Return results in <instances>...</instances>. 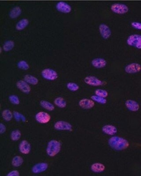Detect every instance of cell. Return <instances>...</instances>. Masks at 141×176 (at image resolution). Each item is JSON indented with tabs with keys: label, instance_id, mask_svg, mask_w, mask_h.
I'll list each match as a JSON object with an SVG mask.
<instances>
[{
	"label": "cell",
	"instance_id": "cell-1",
	"mask_svg": "<svg viewBox=\"0 0 141 176\" xmlns=\"http://www.w3.org/2000/svg\"><path fill=\"white\" fill-rule=\"evenodd\" d=\"M108 143L111 148L116 150H123L127 149L129 143L125 139L118 137H113L109 139Z\"/></svg>",
	"mask_w": 141,
	"mask_h": 176
},
{
	"label": "cell",
	"instance_id": "cell-2",
	"mask_svg": "<svg viewBox=\"0 0 141 176\" xmlns=\"http://www.w3.org/2000/svg\"><path fill=\"white\" fill-rule=\"evenodd\" d=\"M61 149L60 143L58 141L53 140L49 142L46 149V152L50 157H53L60 152Z\"/></svg>",
	"mask_w": 141,
	"mask_h": 176
},
{
	"label": "cell",
	"instance_id": "cell-3",
	"mask_svg": "<svg viewBox=\"0 0 141 176\" xmlns=\"http://www.w3.org/2000/svg\"><path fill=\"white\" fill-rule=\"evenodd\" d=\"M127 44L130 46H133L141 50V35H132L127 39Z\"/></svg>",
	"mask_w": 141,
	"mask_h": 176
},
{
	"label": "cell",
	"instance_id": "cell-4",
	"mask_svg": "<svg viewBox=\"0 0 141 176\" xmlns=\"http://www.w3.org/2000/svg\"><path fill=\"white\" fill-rule=\"evenodd\" d=\"M111 9L115 13L117 14H124L128 11V7L123 4L116 3L112 4Z\"/></svg>",
	"mask_w": 141,
	"mask_h": 176
},
{
	"label": "cell",
	"instance_id": "cell-5",
	"mask_svg": "<svg viewBox=\"0 0 141 176\" xmlns=\"http://www.w3.org/2000/svg\"><path fill=\"white\" fill-rule=\"evenodd\" d=\"M42 75L45 79L48 80H54L58 77V74L55 70L46 68L42 71Z\"/></svg>",
	"mask_w": 141,
	"mask_h": 176
},
{
	"label": "cell",
	"instance_id": "cell-6",
	"mask_svg": "<svg viewBox=\"0 0 141 176\" xmlns=\"http://www.w3.org/2000/svg\"><path fill=\"white\" fill-rule=\"evenodd\" d=\"M56 8L57 11L64 13H68L71 11V7L68 4L65 2H58L56 5Z\"/></svg>",
	"mask_w": 141,
	"mask_h": 176
},
{
	"label": "cell",
	"instance_id": "cell-7",
	"mask_svg": "<svg viewBox=\"0 0 141 176\" xmlns=\"http://www.w3.org/2000/svg\"><path fill=\"white\" fill-rule=\"evenodd\" d=\"M36 120L39 123L45 124L48 123L51 119L50 115L45 112H41L38 113L35 116Z\"/></svg>",
	"mask_w": 141,
	"mask_h": 176
},
{
	"label": "cell",
	"instance_id": "cell-8",
	"mask_svg": "<svg viewBox=\"0 0 141 176\" xmlns=\"http://www.w3.org/2000/svg\"><path fill=\"white\" fill-rule=\"evenodd\" d=\"M84 81L88 85L94 86V87H98V86H102L103 84V82L102 81L98 79L97 78L92 76H89L85 78Z\"/></svg>",
	"mask_w": 141,
	"mask_h": 176
},
{
	"label": "cell",
	"instance_id": "cell-9",
	"mask_svg": "<svg viewBox=\"0 0 141 176\" xmlns=\"http://www.w3.org/2000/svg\"><path fill=\"white\" fill-rule=\"evenodd\" d=\"M54 127L56 129L60 130H69L72 131V126L70 123L65 121H58L55 124Z\"/></svg>",
	"mask_w": 141,
	"mask_h": 176
},
{
	"label": "cell",
	"instance_id": "cell-10",
	"mask_svg": "<svg viewBox=\"0 0 141 176\" xmlns=\"http://www.w3.org/2000/svg\"><path fill=\"white\" fill-rule=\"evenodd\" d=\"M141 70V66L138 63H134L128 65L125 67V70L128 74H134L138 73Z\"/></svg>",
	"mask_w": 141,
	"mask_h": 176
},
{
	"label": "cell",
	"instance_id": "cell-11",
	"mask_svg": "<svg viewBox=\"0 0 141 176\" xmlns=\"http://www.w3.org/2000/svg\"><path fill=\"white\" fill-rule=\"evenodd\" d=\"M99 32L103 38H108L111 35V31L109 27L105 24H101L99 26Z\"/></svg>",
	"mask_w": 141,
	"mask_h": 176
},
{
	"label": "cell",
	"instance_id": "cell-12",
	"mask_svg": "<svg viewBox=\"0 0 141 176\" xmlns=\"http://www.w3.org/2000/svg\"><path fill=\"white\" fill-rule=\"evenodd\" d=\"M16 86L19 89L24 93H29L31 90V88L29 85L25 81H19L16 83Z\"/></svg>",
	"mask_w": 141,
	"mask_h": 176
},
{
	"label": "cell",
	"instance_id": "cell-13",
	"mask_svg": "<svg viewBox=\"0 0 141 176\" xmlns=\"http://www.w3.org/2000/svg\"><path fill=\"white\" fill-rule=\"evenodd\" d=\"M48 167V164L45 163H41L35 165L32 168V171L35 174H39L44 172Z\"/></svg>",
	"mask_w": 141,
	"mask_h": 176
},
{
	"label": "cell",
	"instance_id": "cell-14",
	"mask_svg": "<svg viewBox=\"0 0 141 176\" xmlns=\"http://www.w3.org/2000/svg\"><path fill=\"white\" fill-rule=\"evenodd\" d=\"M19 151L24 154H28L30 151V145L26 140H23L19 144Z\"/></svg>",
	"mask_w": 141,
	"mask_h": 176
},
{
	"label": "cell",
	"instance_id": "cell-15",
	"mask_svg": "<svg viewBox=\"0 0 141 176\" xmlns=\"http://www.w3.org/2000/svg\"><path fill=\"white\" fill-rule=\"evenodd\" d=\"M93 100L90 99H84L80 101L79 105L81 107L85 109H89L92 108L94 106Z\"/></svg>",
	"mask_w": 141,
	"mask_h": 176
},
{
	"label": "cell",
	"instance_id": "cell-16",
	"mask_svg": "<svg viewBox=\"0 0 141 176\" xmlns=\"http://www.w3.org/2000/svg\"><path fill=\"white\" fill-rule=\"evenodd\" d=\"M126 107L133 112H136L139 110L140 108V105L137 102L133 100H127L125 103Z\"/></svg>",
	"mask_w": 141,
	"mask_h": 176
},
{
	"label": "cell",
	"instance_id": "cell-17",
	"mask_svg": "<svg viewBox=\"0 0 141 176\" xmlns=\"http://www.w3.org/2000/svg\"><path fill=\"white\" fill-rule=\"evenodd\" d=\"M91 64L93 66L96 68H101L106 65L107 62L105 59L102 58H96L92 61Z\"/></svg>",
	"mask_w": 141,
	"mask_h": 176
},
{
	"label": "cell",
	"instance_id": "cell-18",
	"mask_svg": "<svg viewBox=\"0 0 141 176\" xmlns=\"http://www.w3.org/2000/svg\"><path fill=\"white\" fill-rule=\"evenodd\" d=\"M102 130L106 134L109 135H114L117 131V129L114 126L109 125L104 126L102 128Z\"/></svg>",
	"mask_w": 141,
	"mask_h": 176
},
{
	"label": "cell",
	"instance_id": "cell-19",
	"mask_svg": "<svg viewBox=\"0 0 141 176\" xmlns=\"http://www.w3.org/2000/svg\"><path fill=\"white\" fill-rule=\"evenodd\" d=\"M105 166L101 163H95L92 165L91 169L92 171L95 173H101L104 171L105 169Z\"/></svg>",
	"mask_w": 141,
	"mask_h": 176
},
{
	"label": "cell",
	"instance_id": "cell-20",
	"mask_svg": "<svg viewBox=\"0 0 141 176\" xmlns=\"http://www.w3.org/2000/svg\"><path fill=\"white\" fill-rule=\"evenodd\" d=\"M22 13L21 8L19 6H16L13 8L9 13V16L12 18H16L20 15Z\"/></svg>",
	"mask_w": 141,
	"mask_h": 176
},
{
	"label": "cell",
	"instance_id": "cell-21",
	"mask_svg": "<svg viewBox=\"0 0 141 176\" xmlns=\"http://www.w3.org/2000/svg\"><path fill=\"white\" fill-rule=\"evenodd\" d=\"M29 24V21L27 18H23L19 20L16 25V29L18 30H21L25 28Z\"/></svg>",
	"mask_w": 141,
	"mask_h": 176
},
{
	"label": "cell",
	"instance_id": "cell-22",
	"mask_svg": "<svg viewBox=\"0 0 141 176\" xmlns=\"http://www.w3.org/2000/svg\"><path fill=\"white\" fill-rule=\"evenodd\" d=\"M24 80L29 84L36 85L39 82V80L35 77L30 75H27L24 77Z\"/></svg>",
	"mask_w": 141,
	"mask_h": 176
},
{
	"label": "cell",
	"instance_id": "cell-23",
	"mask_svg": "<svg viewBox=\"0 0 141 176\" xmlns=\"http://www.w3.org/2000/svg\"><path fill=\"white\" fill-rule=\"evenodd\" d=\"M23 162L24 160L21 156H16L13 158L12 165L15 167H19L22 165Z\"/></svg>",
	"mask_w": 141,
	"mask_h": 176
},
{
	"label": "cell",
	"instance_id": "cell-24",
	"mask_svg": "<svg viewBox=\"0 0 141 176\" xmlns=\"http://www.w3.org/2000/svg\"><path fill=\"white\" fill-rule=\"evenodd\" d=\"M41 105L46 110L49 111H52L54 109V106L49 102L47 101H42L40 102Z\"/></svg>",
	"mask_w": 141,
	"mask_h": 176
},
{
	"label": "cell",
	"instance_id": "cell-25",
	"mask_svg": "<svg viewBox=\"0 0 141 176\" xmlns=\"http://www.w3.org/2000/svg\"><path fill=\"white\" fill-rule=\"evenodd\" d=\"M56 105L61 108H64L66 106L67 103L66 101L62 97H57L54 101Z\"/></svg>",
	"mask_w": 141,
	"mask_h": 176
},
{
	"label": "cell",
	"instance_id": "cell-26",
	"mask_svg": "<svg viewBox=\"0 0 141 176\" xmlns=\"http://www.w3.org/2000/svg\"><path fill=\"white\" fill-rule=\"evenodd\" d=\"M2 117L5 121H10L12 120L13 118V115L10 110L6 109L4 110L2 112Z\"/></svg>",
	"mask_w": 141,
	"mask_h": 176
},
{
	"label": "cell",
	"instance_id": "cell-27",
	"mask_svg": "<svg viewBox=\"0 0 141 176\" xmlns=\"http://www.w3.org/2000/svg\"><path fill=\"white\" fill-rule=\"evenodd\" d=\"M14 46V43L12 41H7L4 44L3 46L4 50L5 52H8L11 50Z\"/></svg>",
	"mask_w": 141,
	"mask_h": 176
},
{
	"label": "cell",
	"instance_id": "cell-28",
	"mask_svg": "<svg viewBox=\"0 0 141 176\" xmlns=\"http://www.w3.org/2000/svg\"><path fill=\"white\" fill-rule=\"evenodd\" d=\"M21 133L19 130H15L13 131L11 134V138L12 140L16 141L19 140L21 138Z\"/></svg>",
	"mask_w": 141,
	"mask_h": 176
},
{
	"label": "cell",
	"instance_id": "cell-29",
	"mask_svg": "<svg viewBox=\"0 0 141 176\" xmlns=\"http://www.w3.org/2000/svg\"><path fill=\"white\" fill-rule=\"evenodd\" d=\"M92 100H93L94 101L97 102L99 103L102 104H105L106 103V100L103 97H102L97 96V95H94L91 97Z\"/></svg>",
	"mask_w": 141,
	"mask_h": 176
},
{
	"label": "cell",
	"instance_id": "cell-30",
	"mask_svg": "<svg viewBox=\"0 0 141 176\" xmlns=\"http://www.w3.org/2000/svg\"><path fill=\"white\" fill-rule=\"evenodd\" d=\"M17 67L19 69L23 70H27L29 68L28 64L25 61H22L19 62L17 64Z\"/></svg>",
	"mask_w": 141,
	"mask_h": 176
},
{
	"label": "cell",
	"instance_id": "cell-31",
	"mask_svg": "<svg viewBox=\"0 0 141 176\" xmlns=\"http://www.w3.org/2000/svg\"><path fill=\"white\" fill-rule=\"evenodd\" d=\"M95 94L99 97L105 98L108 95V93L106 90L101 89H97L95 92Z\"/></svg>",
	"mask_w": 141,
	"mask_h": 176
},
{
	"label": "cell",
	"instance_id": "cell-32",
	"mask_svg": "<svg viewBox=\"0 0 141 176\" xmlns=\"http://www.w3.org/2000/svg\"><path fill=\"white\" fill-rule=\"evenodd\" d=\"M68 89L72 91H76L79 89V87L77 84L73 82H69L67 85Z\"/></svg>",
	"mask_w": 141,
	"mask_h": 176
},
{
	"label": "cell",
	"instance_id": "cell-33",
	"mask_svg": "<svg viewBox=\"0 0 141 176\" xmlns=\"http://www.w3.org/2000/svg\"><path fill=\"white\" fill-rule=\"evenodd\" d=\"M9 99L10 101L13 104L17 105L20 103L18 97L16 95H11L9 97Z\"/></svg>",
	"mask_w": 141,
	"mask_h": 176
},
{
	"label": "cell",
	"instance_id": "cell-34",
	"mask_svg": "<svg viewBox=\"0 0 141 176\" xmlns=\"http://www.w3.org/2000/svg\"><path fill=\"white\" fill-rule=\"evenodd\" d=\"M14 115L16 119L17 120H19L21 119L23 121H25V118L24 116L22 115L21 114L17 112H14Z\"/></svg>",
	"mask_w": 141,
	"mask_h": 176
},
{
	"label": "cell",
	"instance_id": "cell-35",
	"mask_svg": "<svg viewBox=\"0 0 141 176\" xmlns=\"http://www.w3.org/2000/svg\"><path fill=\"white\" fill-rule=\"evenodd\" d=\"M131 26L133 27L137 30H141V23L138 22H133L131 23Z\"/></svg>",
	"mask_w": 141,
	"mask_h": 176
},
{
	"label": "cell",
	"instance_id": "cell-36",
	"mask_svg": "<svg viewBox=\"0 0 141 176\" xmlns=\"http://www.w3.org/2000/svg\"><path fill=\"white\" fill-rule=\"evenodd\" d=\"M7 175L8 176H19V173L17 170H13V171L9 172Z\"/></svg>",
	"mask_w": 141,
	"mask_h": 176
},
{
	"label": "cell",
	"instance_id": "cell-37",
	"mask_svg": "<svg viewBox=\"0 0 141 176\" xmlns=\"http://www.w3.org/2000/svg\"><path fill=\"white\" fill-rule=\"evenodd\" d=\"M6 131V127L2 123L0 124V133L1 134L4 133Z\"/></svg>",
	"mask_w": 141,
	"mask_h": 176
}]
</instances>
